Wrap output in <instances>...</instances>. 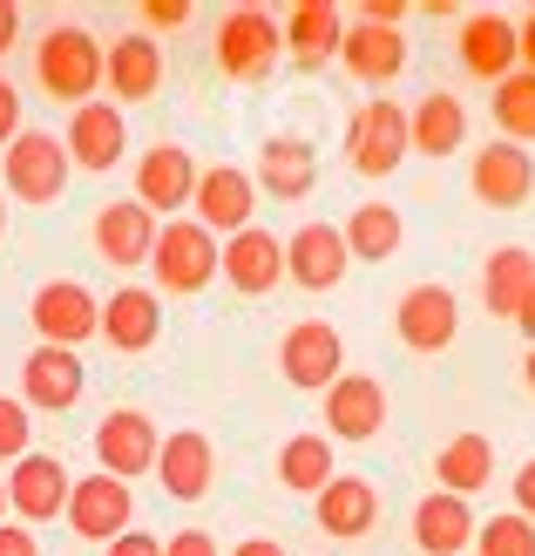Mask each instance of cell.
Listing matches in <instances>:
<instances>
[{"instance_id": "46", "label": "cell", "mask_w": 535, "mask_h": 556, "mask_svg": "<svg viewBox=\"0 0 535 556\" xmlns=\"http://www.w3.org/2000/svg\"><path fill=\"white\" fill-rule=\"evenodd\" d=\"M231 556H285V549H278V543H271V536H251V543H238V549H231Z\"/></svg>"}, {"instance_id": "12", "label": "cell", "mask_w": 535, "mask_h": 556, "mask_svg": "<svg viewBox=\"0 0 535 556\" xmlns=\"http://www.w3.org/2000/svg\"><path fill=\"white\" fill-rule=\"evenodd\" d=\"M190 198H196V156H190L183 143L143 150V163H136V204L170 225L177 211H190Z\"/></svg>"}, {"instance_id": "27", "label": "cell", "mask_w": 535, "mask_h": 556, "mask_svg": "<svg viewBox=\"0 0 535 556\" xmlns=\"http://www.w3.org/2000/svg\"><path fill=\"white\" fill-rule=\"evenodd\" d=\"M461 68L474 81H509L522 68L515 54V21L509 14H468L461 21Z\"/></svg>"}, {"instance_id": "32", "label": "cell", "mask_w": 535, "mask_h": 556, "mask_svg": "<svg viewBox=\"0 0 535 556\" xmlns=\"http://www.w3.org/2000/svg\"><path fill=\"white\" fill-rule=\"evenodd\" d=\"M488 476H495V441H488V434H455V441L434 455V482H441L447 495H461V503H468L474 489H488Z\"/></svg>"}, {"instance_id": "17", "label": "cell", "mask_w": 535, "mask_h": 556, "mask_svg": "<svg viewBox=\"0 0 535 556\" xmlns=\"http://www.w3.org/2000/svg\"><path fill=\"white\" fill-rule=\"evenodd\" d=\"M217 271L231 278V292H244V299H265V292H278L285 286V238H271V231H238V238H224L217 244Z\"/></svg>"}, {"instance_id": "4", "label": "cell", "mask_w": 535, "mask_h": 556, "mask_svg": "<svg viewBox=\"0 0 535 556\" xmlns=\"http://www.w3.org/2000/svg\"><path fill=\"white\" fill-rule=\"evenodd\" d=\"M407 156H413V143H407V109L393 102V96H373V102H366L359 116L346 123V163H353L359 177L380 184V177L400 170Z\"/></svg>"}, {"instance_id": "21", "label": "cell", "mask_w": 535, "mask_h": 556, "mask_svg": "<svg viewBox=\"0 0 535 556\" xmlns=\"http://www.w3.org/2000/svg\"><path fill=\"white\" fill-rule=\"evenodd\" d=\"M95 340H109L116 353H150L163 340V299L150 286H123V292H109L102 299V326H95Z\"/></svg>"}, {"instance_id": "11", "label": "cell", "mask_w": 535, "mask_h": 556, "mask_svg": "<svg viewBox=\"0 0 535 556\" xmlns=\"http://www.w3.org/2000/svg\"><path fill=\"white\" fill-rule=\"evenodd\" d=\"M156 448H163V434L143 407H116V414H102V428H95V462H102V476H150L156 468Z\"/></svg>"}, {"instance_id": "42", "label": "cell", "mask_w": 535, "mask_h": 556, "mask_svg": "<svg viewBox=\"0 0 535 556\" xmlns=\"http://www.w3.org/2000/svg\"><path fill=\"white\" fill-rule=\"evenodd\" d=\"M515 516H528V522H535V455L515 468Z\"/></svg>"}, {"instance_id": "37", "label": "cell", "mask_w": 535, "mask_h": 556, "mask_svg": "<svg viewBox=\"0 0 535 556\" xmlns=\"http://www.w3.org/2000/svg\"><path fill=\"white\" fill-rule=\"evenodd\" d=\"M27 441H35V421H27V401H8L0 394V462H21L27 455Z\"/></svg>"}, {"instance_id": "50", "label": "cell", "mask_w": 535, "mask_h": 556, "mask_svg": "<svg viewBox=\"0 0 535 556\" xmlns=\"http://www.w3.org/2000/svg\"><path fill=\"white\" fill-rule=\"evenodd\" d=\"M0 198H8V190H0ZM0 238H8V204H0Z\"/></svg>"}, {"instance_id": "45", "label": "cell", "mask_w": 535, "mask_h": 556, "mask_svg": "<svg viewBox=\"0 0 535 556\" xmlns=\"http://www.w3.org/2000/svg\"><path fill=\"white\" fill-rule=\"evenodd\" d=\"M21 41V8H14V0H0V54H8Z\"/></svg>"}, {"instance_id": "19", "label": "cell", "mask_w": 535, "mask_h": 556, "mask_svg": "<svg viewBox=\"0 0 535 556\" xmlns=\"http://www.w3.org/2000/svg\"><path fill=\"white\" fill-rule=\"evenodd\" d=\"M386 428V387L373 374H340L326 387V441H373Z\"/></svg>"}, {"instance_id": "10", "label": "cell", "mask_w": 535, "mask_h": 556, "mask_svg": "<svg viewBox=\"0 0 535 556\" xmlns=\"http://www.w3.org/2000/svg\"><path fill=\"white\" fill-rule=\"evenodd\" d=\"M196 225H204L211 238H238L251 231V211H258V184H251V170H238V163H211V170H196Z\"/></svg>"}, {"instance_id": "31", "label": "cell", "mask_w": 535, "mask_h": 556, "mask_svg": "<svg viewBox=\"0 0 535 556\" xmlns=\"http://www.w3.org/2000/svg\"><path fill=\"white\" fill-rule=\"evenodd\" d=\"M528 292H535V252H522V244H501V252L482 265V305H488L495 319H515Z\"/></svg>"}, {"instance_id": "30", "label": "cell", "mask_w": 535, "mask_h": 556, "mask_svg": "<svg viewBox=\"0 0 535 556\" xmlns=\"http://www.w3.org/2000/svg\"><path fill=\"white\" fill-rule=\"evenodd\" d=\"M313 509H319V530L326 536H366L380 522V489L366 482V476H332L313 495Z\"/></svg>"}, {"instance_id": "43", "label": "cell", "mask_w": 535, "mask_h": 556, "mask_svg": "<svg viewBox=\"0 0 535 556\" xmlns=\"http://www.w3.org/2000/svg\"><path fill=\"white\" fill-rule=\"evenodd\" d=\"M0 556H41L35 530H14V522H0Z\"/></svg>"}, {"instance_id": "33", "label": "cell", "mask_w": 535, "mask_h": 556, "mask_svg": "<svg viewBox=\"0 0 535 556\" xmlns=\"http://www.w3.org/2000/svg\"><path fill=\"white\" fill-rule=\"evenodd\" d=\"M340 231H346L353 265H386L393 252H400V238H407V225H400V211H393V204H359Z\"/></svg>"}, {"instance_id": "41", "label": "cell", "mask_w": 535, "mask_h": 556, "mask_svg": "<svg viewBox=\"0 0 535 556\" xmlns=\"http://www.w3.org/2000/svg\"><path fill=\"white\" fill-rule=\"evenodd\" d=\"M109 556H163V543L150 530H123L116 543H109Z\"/></svg>"}, {"instance_id": "29", "label": "cell", "mask_w": 535, "mask_h": 556, "mask_svg": "<svg viewBox=\"0 0 535 556\" xmlns=\"http://www.w3.org/2000/svg\"><path fill=\"white\" fill-rule=\"evenodd\" d=\"M413 543H420V556H461V549H474V509L461 503V495H447V489L420 495Z\"/></svg>"}, {"instance_id": "20", "label": "cell", "mask_w": 535, "mask_h": 556, "mask_svg": "<svg viewBox=\"0 0 535 556\" xmlns=\"http://www.w3.org/2000/svg\"><path fill=\"white\" fill-rule=\"evenodd\" d=\"M156 482H163V495H177V503H204L211 482H217V448H211L196 428L163 434V448H156Z\"/></svg>"}, {"instance_id": "6", "label": "cell", "mask_w": 535, "mask_h": 556, "mask_svg": "<svg viewBox=\"0 0 535 556\" xmlns=\"http://www.w3.org/2000/svg\"><path fill=\"white\" fill-rule=\"evenodd\" d=\"M27 319H35L41 332V346H81V340H95V326H102V299L89 286H75V278H48V286L27 299Z\"/></svg>"}, {"instance_id": "25", "label": "cell", "mask_w": 535, "mask_h": 556, "mask_svg": "<svg viewBox=\"0 0 535 556\" xmlns=\"http://www.w3.org/2000/svg\"><path fill=\"white\" fill-rule=\"evenodd\" d=\"M278 35H285L292 68H326L346 41V21H340V8H326V0H298V8L278 21Z\"/></svg>"}, {"instance_id": "8", "label": "cell", "mask_w": 535, "mask_h": 556, "mask_svg": "<svg viewBox=\"0 0 535 556\" xmlns=\"http://www.w3.org/2000/svg\"><path fill=\"white\" fill-rule=\"evenodd\" d=\"M68 495H75V476H68L62 455L27 448V455L8 468V516H21V522H54V516H68Z\"/></svg>"}, {"instance_id": "47", "label": "cell", "mask_w": 535, "mask_h": 556, "mask_svg": "<svg viewBox=\"0 0 535 556\" xmlns=\"http://www.w3.org/2000/svg\"><path fill=\"white\" fill-rule=\"evenodd\" d=\"M515 326H522V340H528V346H535V292H528V299H522V313H515Z\"/></svg>"}, {"instance_id": "24", "label": "cell", "mask_w": 535, "mask_h": 556, "mask_svg": "<svg viewBox=\"0 0 535 556\" xmlns=\"http://www.w3.org/2000/svg\"><path fill=\"white\" fill-rule=\"evenodd\" d=\"M89 238H95V252L109 258V265H150V252H156V217L136 204V198H123V204H102L95 211V225H89Z\"/></svg>"}, {"instance_id": "44", "label": "cell", "mask_w": 535, "mask_h": 556, "mask_svg": "<svg viewBox=\"0 0 535 556\" xmlns=\"http://www.w3.org/2000/svg\"><path fill=\"white\" fill-rule=\"evenodd\" d=\"M515 54H522V68L535 75V8H528V14L515 21Z\"/></svg>"}, {"instance_id": "18", "label": "cell", "mask_w": 535, "mask_h": 556, "mask_svg": "<svg viewBox=\"0 0 535 556\" xmlns=\"http://www.w3.org/2000/svg\"><path fill=\"white\" fill-rule=\"evenodd\" d=\"M89 387V367L68 353V346H35L21 359V401L27 414H68Z\"/></svg>"}, {"instance_id": "26", "label": "cell", "mask_w": 535, "mask_h": 556, "mask_svg": "<svg viewBox=\"0 0 535 556\" xmlns=\"http://www.w3.org/2000/svg\"><path fill=\"white\" fill-rule=\"evenodd\" d=\"M258 190H271L278 204H298V198H313V184H319V150L305 143V136H271V143L258 150V177H251Z\"/></svg>"}, {"instance_id": "39", "label": "cell", "mask_w": 535, "mask_h": 556, "mask_svg": "<svg viewBox=\"0 0 535 556\" xmlns=\"http://www.w3.org/2000/svg\"><path fill=\"white\" fill-rule=\"evenodd\" d=\"M14 136H21V89H14L8 75H0V150H8Z\"/></svg>"}, {"instance_id": "2", "label": "cell", "mask_w": 535, "mask_h": 556, "mask_svg": "<svg viewBox=\"0 0 535 556\" xmlns=\"http://www.w3.org/2000/svg\"><path fill=\"white\" fill-rule=\"evenodd\" d=\"M68 177H75V163L62 150V136H48V129H21L8 156H0V190L21 204H62Z\"/></svg>"}, {"instance_id": "40", "label": "cell", "mask_w": 535, "mask_h": 556, "mask_svg": "<svg viewBox=\"0 0 535 556\" xmlns=\"http://www.w3.org/2000/svg\"><path fill=\"white\" fill-rule=\"evenodd\" d=\"M163 556H217V536L211 530H177L170 543H163Z\"/></svg>"}, {"instance_id": "3", "label": "cell", "mask_w": 535, "mask_h": 556, "mask_svg": "<svg viewBox=\"0 0 535 556\" xmlns=\"http://www.w3.org/2000/svg\"><path fill=\"white\" fill-rule=\"evenodd\" d=\"M150 271H156V299H190L217 278V238L196 225V217H170L156 225V252H150Z\"/></svg>"}, {"instance_id": "13", "label": "cell", "mask_w": 535, "mask_h": 556, "mask_svg": "<svg viewBox=\"0 0 535 556\" xmlns=\"http://www.w3.org/2000/svg\"><path fill=\"white\" fill-rule=\"evenodd\" d=\"M468 190H474V204H488V211H522L528 190H535V156L522 143H501V136H495L488 150H474Z\"/></svg>"}, {"instance_id": "34", "label": "cell", "mask_w": 535, "mask_h": 556, "mask_svg": "<svg viewBox=\"0 0 535 556\" xmlns=\"http://www.w3.org/2000/svg\"><path fill=\"white\" fill-rule=\"evenodd\" d=\"M340 468H332V441L326 434H292L285 448H278V482L292 495H319Z\"/></svg>"}, {"instance_id": "9", "label": "cell", "mask_w": 535, "mask_h": 556, "mask_svg": "<svg viewBox=\"0 0 535 556\" xmlns=\"http://www.w3.org/2000/svg\"><path fill=\"white\" fill-rule=\"evenodd\" d=\"M393 332H400L407 353H447L461 332V299L447 286H434V278L428 286H407L400 305H393Z\"/></svg>"}, {"instance_id": "48", "label": "cell", "mask_w": 535, "mask_h": 556, "mask_svg": "<svg viewBox=\"0 0 535 556\" xmlns=\"http://www.w3.org/2000/svg\"><path fill=\"white\" fill-rule=\"evenodd\" d=\"M522 380H528V394H535V346H528V359H522Z\"/></svg>"}, {"instance_id": "14", "label": "cell", "mask_w": 535, "mask_h": 556, "mask_svg": "<svg viewBox=\"0 0 535 556\" xmlns=\"http://www.w3.org/2000/svg\"><path fill=\"white\" fill-rule=\"evenodd\" d=\"M353 271V252H346V231L340 225H298L285 238V278L305 292H340Z\"/></svg>"}, {"instance_id": "16", "label": "cell", "mask_w": 535, "mask_h": 556, "mask_svg": "<svg viewBox=\"0 0 535 556\" xmlns=\"http://www.w3.org/2000/svg\"><path fill=\"white\" fill-rule=\"evenodd\" d=\"M62 150H68L75 170L109 177V170L123 163V150H129V123H123V109H116V102H81L75 116H68Z\"/></svg>"}, {"instance_id": "49", "label": "cell", "mask_w": 535, "mask_h": 556, "mask_svg": "<svg viewBox=\"0 0 535 556\" xmlns=\"http://www.w3.org/2000/svg\"><path fill=\"white\" fill-rule=\"evenodd\" d=\"M0 522H8V476H0Z\"/></svg>"}, {"instance_id": "7", "label": "cell", "mask_w": 535, "mask_h": 556, "mask_svg": "<svg viewBox=\"0 0 535 556\" xmlns=\"http://www.w3.org/2000/svg\"><path fill=\"white\" fill-rule=\"evenodd\" d=\"M278 374H285L298 394H326V387L346 374V340L326 319H298L285 340H278Z\"/></svg>"}, {"instance_id": "5", "label": "cell", "mask_w": 535, "mask_h": 556, "mask_svg": "<svg viewBox=\"0 0 535 556\" xmlns=\"http://www.w3.org/2000/svg\"><path fill=\"white\" fill-rule=\"evenodd\" d=\"M278 54H285V35L265 8H231L217 21V68L231 81H265Z\"/></svg>"}, {"instance_id": "15", "label": "cell", "mask_w": 535, "mask_h": 556, "mask_svg": "<svg viewBox=\"0 0 535 556\" xmlns=\"http://www.w3.org/2000/svg\"><path fill=\"white\" fill-rule=\"evenodd\" d=\"M136 522V495H129V482H116V476H81L75 482V495H68V530L81 536V543H116L123 530Z\"/></svg>"}, {"instance_id": "23", "label": "cell", "mask_w": 535, "mask_h": 556, "mask_svg": "<svg viewBox=\"0 0 535 556\" xmlns=\"http://www.w3.org/2000/svg\"><path fill=\"white\" fill-rule=\"evenodd\" d=\"M102 81H109V102H150V96H163V41H150L143 27L123 35V41H109Z\"/></svg>"}, {"instance_id": "22", "label": "cell", "mask_w": 535, "mask_h": 556, "mask_svg": "<svg viewBox=\"0 0 535 556\" xmlns=\"http://www.w3.org/2000/svg\"><path fill=\"white\" fill-rule=\"evenodd\" d=\"M340 62H346L353 81H366V89H386V81L407 68V35L386 27V21H353L346 41H340Z\"/></svg>"}, {"instance_id": "38", "label": "cell", "mask_w": 535, "mask_h": 556, "mask_svg": "<svg viewBox=\"0 0 535 556\" xmlns=\"http://www.w3.org/2000/svg\"><path fill=\"white\" fill-rule=\"evenodd\" d=\"M190 21V0H143V35L156 41V35H170V27H183Z\"/></svg>"}, {"instance_id": "36", "label": "cell", "mask_w": 535, "mask_h": 556, "mask_svg": "<svg viewBox=\"0 0 535 556\" xmlns=\"http://www.w3.org/2000/svg\"><path fill=\"white\" fill-rule=\"evenodd\" d=\"M474 556H535V522L515 509L474 522Z\"/></svg>"}, {"instance_id": "28", "label": "cell", "mask_w": 535, "mask_h": 556, "mask_svg": "<svg viewBox=\"0 0 535 556\" xmlns=\"http://www.w3.org/2000/svg\"><path fill=\"white\" fill-rule=\"evenodd\" d=\"M407 143H413V156H455L461 143H468V109H461V96H447V89H428L413 109H407Z\"/></svg>"}, {"instance_id": "1", "label": "cell", "mask_w": 535, "mask_h": 556, "mask_svg": "<svg viewBox=\"0 0 535 556\" xmlns=\"http://www.w3.org/2000/svg\"><path fill=\"white\" fill-rule=\"evenodd\" d=\"M102 68H109V48L89 35V27H48L35 41V81L48 89V102L81 109L102 89Z\"/></svg>"}, {"instance_id": "35", "label": "cell", "mask_w": 535, "mask_h": 556, "mask_svg": "<svg viewBox=\"0 0 535 556\" xmlns=\"http://www.w3.org/2000/svg\"><path fill=\"white\" fill-rule=\"evenodd\" d=\"M495 129H501V143H535V75L528 68L495 81Z\"/></svg>"}]
</instances>
